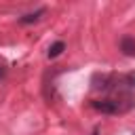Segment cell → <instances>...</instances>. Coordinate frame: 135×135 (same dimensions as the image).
Returning <instances> with one entry per match:
<instances>
[{
    "label": "cell",
    "mask_w": 135,
    "mask_h": 135,
    "mask_svg": "<svg viewBox=\"0 0 135 135\" xmlns=\"http://www.w3.org/2000/svg\"><path fill=\"white\" fill-rule=\"evenodd\" d=\"M93 108L99 110V112H105V114H118V112H124V108H122L120 101H116V99H97V101H93Z\"/></svg>",
    "instance_id": "6da1fadb"
},
{
    "label": "cell",
    "mask_w": 135,
    "mask_h": 135,
    "mask_svg": "<svg viewBox=\"0 0 135 135\" xmlns=\"http://www.w3.org/2000/svg\"><path fill=\"white\" fill-rule=\"evenodd\" d=\"M120 51H122L124 55L133 57V55H135V38H133V36H122V38H120Z\"/></svg>",
    "instance_id": "7a4b0ae2"
},
{
    "label": "cell",
    "mask_w": 135,
    "mask_h": 135,
    "mask_svg": "<svg viewBox=\"0 0 135 135\" xmlns=\"http://www.w3.org/2000/svg\"><path fill=\"white\" fill-rule=\"evenodd\" d=\"M42 15H44V8H38V11H34V13H27V15L19 17V23H21V25H27V23H36V21H38Z\"/></svg>",
    "instance_id": "3957f363"
},
{
    "label": "cell",
    "mask_w": 135,
    "mask_h": 135,
    "mask_svg": "<svg viewBox=\"0 0 135 135\" xmlns=\"http://www.w3.org/2000/svg\"><path fill=\"white\" fill-rule=\"evenodd\" d=\"M63 49H65V42H61V40L53 42V44L49 46V57H51V59H53V57H59V55L63 53Z\"/></svg>",
    "instance_id": "277c9868"
},
{
    "label": "cell",
    "mask_w": 135,
    "mask_h": 135,
    "mask_svg": "<svg viewBox=\"0 0 135 135\" xmlns=\"http://www.w3.org/2000/svg\"><path fill=\"white\" fill-rule=\"evenodd\" d=\"M127 80H129V84H133V86H135V72H133V74H129V76H127Z\"/></svg>",
    "instance_id": "5b68a950"
}]
</instances>
